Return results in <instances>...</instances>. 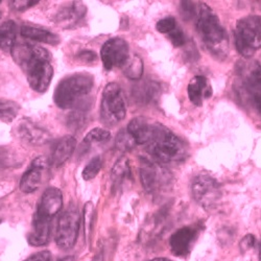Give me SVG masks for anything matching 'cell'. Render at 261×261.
<instances>
[{
	"instance_id": "1",
	"label": "cell",
	"mask_w": 261,
	"mask_h": 261,
	"mask_svg": "<svg viewBox=\"0 0 261 261\" xmlns=\"http://www.w3.org/2000/svg\"><path fill=\"white\" fill-rule=\"evenodd\" d=\"M11 51L15 62L27 73L31 88L39 93L45 92L54 76L48 50L29 43H20L15 44Z\"/></svg>"
},
{
	"instance_id": "2",
	"label": "cell",
	"mask_w": 261,
	"mask_h": 261,
	"mask_svg": "<svg viewBox=\"0 0 261 261\" xmlns=\"http://www.w3.org/2000/svg\"><path fill=\"white\" fill-rule=\"evenodd\" d=\"M148 153L161 163H178L185 160L187 149L184 142L166 126L155 123L147 143Z\"/></svg>"
},
{
	"instance_id": "3",
	"label": "cell",
	"mask_w": 261,
	"mask_h": 261,
	"mask_svg": "<svg viewBox=\"0 0 261 261\" xmlns=\"http://www.w3.org/2000/svg\"><path fill=\"white\" fill-rule=\"evenodd\" d=\"M195 18L197 30L206 46L214 55H226L228 49L227 34L213 10L206 4H200L197 7Z\"/></svg>"
},
{
	"instance_id": "4",
	"label": "cell",
	"mask_w": 261,
	"mask_h": 261,
	"mask_svg": "<svg viewBox=\"0 0 261 261\" xmlns=\"http://www.w3.org/2000/svg\"><path fill=\"white\" fill-rule=\"evenodd\" d=\"M93 76L79 72L63 79L54 94L56 105L61 109H72L88 95L93 88Z\"/></svg>"
},
{
	"instance_id": "5",
	"label": "cell",
	"mask_w": 261,
	"mask_h": 261,
	"mask_svg": "<svg viewBox=\"0 0 261 261\" xmlns=\"http://www.w3.org/2000/svg\"><path fill=\"white\" fill-rule=\"evenodd\" d=\"M234 36L237 51L245 58H251L261 48V16H248L238 20Z\"/></svg>"
},
{
	"instance_id": "6",
	"label": "cell",
	"mask_w": 261,
	"mask_h": 261,
	"mask_svg": "<svg viewBox=\"0 0 261 261\" xmlns=\"http://www.w3.org/2000/svg\"><path fill=\"white\" fill-rule=\"evenodd\" d=\"M100 115L102 121L108 125H114L124 119L126 115V106L118 84L109 83L105 87Z\"/></svg>"
},
{
	"instance_id": "7",
	"label": "cell",
	"mask_w": 261,
	"mask_h": 261,
	"mask_svg": "<svg viewBox=\"0 0 261 261\" xmlns=\"http://www.w3.org/2000/svg\"><path fill=\"white\" fill-rule=\"evenodd\" d=\"M190 189L193 199L207 210L215 208L222 199L220 183L205 173L192 179Z\"/></svg>"
},
{
	"instance_id": "8",
	"label": "cell",
	"mask_w": 261,
	"mask_h": 261,
	"mask_svg": "<svg viewBox=\"0 0 261 261\" xmlns=\"http://www.w3.org/2000/svg\"><path fill=\"white\" fill-rule=\"evenodd\" d=\"M80 225L81 215L73 206H70L60 215L56 229V243L61 249L68 250L75 245Z\"/></svg>"
},
{
	"instance_id": "9",
	"label": "cell",
	"mask_w": 261,
	"mask_h": 261,
	"mask_svg": "<svg viewBox=\"0 0 261 261\" xmlns=\"http://www.w3.org/2000/svg\"><path fill=\"white\" fill-rule=\"evenodd\" d=\"M128 57V44L122 38H112L108 40L100 50V58L107 70L122 67Z\"/></svg>"
},
{
	"instance_id": "10",
	"label": "cell",
	"mask_w": 261,
	"mask_h": 261,
	"mask_svg": "<svg viewBox=\"0 0 261 261\" xmlns=\"http://www.w3.org/2000/svg\"><path fill=\"white\" fill-rule=\"evenodd\" d=\"M49 161L45 157H39L35 159L29 169L20 181V189L24 193H32L36 191L43 182V176L47 171Z\"/></svg>"
},
{
	"instance_id": "11",
	"label": "cell",
	"mask_w": 261,
	"mask_h": 261,
	"mask_svg": "<svg viewBox=\"0 0 261 261\" xmlns=\"http://www.w3.org/2000/svg\"><path fill=\"white\" fill-rule=\"evenodd\" d=\"M140 180L145 191L151 193L158 190L167 180V173L155 163L143 161L140 167Z\"/></svg>"
},
{
	"instance_id": "12",
	"label": "cell",
	"mask_w": 261,
	"mask_h": 261,
	"mask_svg": "<svg viewBox=\"0 0 261 261\" xmlns=\"http://www.w3.org/2000/svg\"><path fill=\"white\" fill-rule=\"evenodd\" d=\"M62 206L63 195L61 190L56 187H50L43 193L36 213L51 221L53 217L61 211Z\"/></svg>"
},
{
	"instance_id": "13",
	"label": "cell",
	"mask_w": 261,
	"mask_h": 261,
	"mask_svg": "<svg viewBox=\"0 0 261 261\" xmlns=\"http://www.w3.org/2000/svg\"><path fill=\"white\" fill-rule=\"evenodd\" d=\"M17 132L20 138L32 145H42L50 140V134L45 128H43L30 120H22L18 127Z\"/></svg>"
},
{
	"instance_id": "14",
	"label": "cell",
	"mask_w": 261,
	"mask_h": 261,
	"mask_svg": "<svg viewBox=\"0 0 261 261\" xmlns=\"http://www.w3.org/2000/svg\"><path fill=\"white\" fill-rule=\"evenodd\" d=\"M197 235L198 230L192 227H184L173 233L169 242L172 253L177 256H186L190 252Z\"/></svg>"
},
{
	"instance_id": "15",
	"label": "cell",
	"mask_w": 261,
	"mask_h": 261,
	"mask_svg": "<svg viewBox=\"0 0 261 261\" xmlns=\"http://www.w3.org/2000/svg\"><path fill=\"white\" fill-rule=\"evenodd\" d=\"M245 86L253 106L261 114V66L255 64L247 73Z\"/></svg>"
},
{
	"instance_id": "16",
	"label": "cell",
	"mask_w": 261,
	"mask_h": 261,
	"mask_svg": "<svg viewBox=\"0 0 261 261\" xmlns=\"http://www.w3.org/2000/svg\"><path fill=\"white\" fill-rule=\"evenodd\" d=\"M76 147V140L72 136H65L61 138L54 145L51 157L49 159L50 165L55 167L62 166L65 162L68 161L72 156Z\"/></svg>"
},
{
	"instance_id": "17",
	"label": "cell",
	"mask_w": 261,
	"mask_h": 261,
	"mask_svg": "<svg viewBox=\"0 0 261 261\" xmlns=\"http://www.w3.org/2000/svg\"><path fill=\"white\" fill-rule=\"evenodd\" d=\"M50 229L51 221L36 213L34 216L33 230L29 235V243L35 247L47 245L50 238Z\"/></svg>"
},
{
	"instance_id": "18",
	"label": "cell",
	"mask_w": 261,
	"mask_h": 261,
	"mask_svg": "<svg viewBox=\"0 0 261 261\" xmlns=\"http://www.w3.org/2000/svg\"><path fill=\"white\" fill-rule=\"evenodd\" d=\"M187 92L190 101L198 107H201L203 105V99L210 97L212 93L211 88L208 86L207 79L203 75H195L190 80Z\"/></svg>"
},
{
	"instance_id": "19",
	"label": "cell",
	"mask_w": 261,
	"mask_h": 261,
	"mask_svg": "<svg viewBox=\"0 0 261 261\" xmlns=\"http://www.w3.org/2000/svg\"><path fill=\"white\" fill-rule=\"evenodd\" d=\"M153 127L154 124H150L146 118L136 117L129 121L126 130L134 138L136 144H147L153 134Z\"/></svg>"
},
{
	"instance_id": "20",
	"label": "cell",
	"mask_w": 261,
	"mask_h": 261,
	"mask_svg": "<svg viewBox=\"0 0 261 261\" xmlns=\"http://www.w3.org/2000/svg\"><path fill=\"white\" fill-rule=\"evenodd\" d=\"M21 35L24 38L34 40V41H38V42H42V43H46V44H57L59 43V37L47 31V30H43V29H38V28H34V27H30V25H24L21 28Z\"/></svg>"
},
{
	"instance_id": "21",
	"label": "cell",
	"mask_w": 261,
	"mask_h": 261,
	"mask_svg": "<svg viewBox=\"0 0 261 261\" xmlns=\"http://www.w3.org/2000/svg\"><path fill=\"white\" fill-rule=\"evenodd\" d=\"M17 25L13 20L6 21L0 24V48L12 50L16 44Z\"/></svg>"
},
{
	"instance_id": "22",
	"label": "cell",
	"mask_w": 261,
	"mask_h": 261,
	"mask_svg": "<svg viewBox=\"0 0 261 261\" xmlns=\"http://www.w3.org/2000/svg\"><path fill=\"white\" fill-rule=\"evenodd\" d=\"M143 61L138 55L129 56L125 64L122 66L123 74L133 81H138L143 74Z\"/></svg>"
},
{
	"instance_id": "23",
	"label": "cell",
	"mask_w": 261,
	"mask_h": 261,
	"mask_svg": "<svg viewBox=\"0 0 261 261\" xmlns=\"http://www.w3.org/2000/svg\"><path fill=\"white\" fill-rule=\"evenodd\" d=\"M84 15H85V7L77 4H73L72 6L63 9L59 13L58 22L60 24H65V27H69L75 23L76 21L80 20Z\"/></svg>"
},
{
	"instance_id": "24",
	"label": "cell",
	"mask_w": 261,
	"mask_h": 261,
	"mask_svg": "<svg viewBox=\"0 0 261 261\" xmlns=\"http://www.w3.org/2000/svg\"><path fill=\"white\" fill-rule=\"evenodd\" d=\"M130 168L128 160L125 157L120 158L112 168L111 171V181L114 188L119 187L124 180L129 178Z\"/></svg>"
},
{
	"instance_id": "25",
	"label": "cell",
	"mask_w": 261,
	"mask_h": 261,
	"mask_svg": "<svg viewBox=\"0 0 261 261\" xmlns=\"http://www.w3.org/2000/svg\"><path fill=\"white\" fill-rule=\"evenodd\" d=\"M111 134L109 130L100 127H95L86 135L82 142V148L86 149L91 147L95 143H103L110 139Z\"/></svg>"
},
{
	"instance_id": "26",
	"label": "cell",
	"mask_w": 261,
	"mask_h": 261,
	"mask_svg": "<svg viewBox=\"0 0 261 261\" xmlns=\"http://www.w3.org/2000/svg\"><path fill=\"white\" fill-rule=\"evenodd\" d=\"M19 110L20 107L17 102L11 99L0 98V120L12 122L17 117Z\"/></svg>"
},
{
	"instance_id": "27",
	"label": "cell",
	"mask_w": 261,
	"mask_h": 261,
	"mask_svg": "<svg viewBox=\"0 0 261 261\" xmlns=\"http://www.w3.org/2000/svg\"><path fill=\"white\" fill-rule=\"evenodd\" d=\"M102 167V159L100 157H94L83 170L82 177L85 181L93 180Z\"/></svg>"
},
{
	"instance_id": "28",
	"label": "cell",
	"mask_w": 261,
	"mask_h": 261,
	"mask_svg": "<svg viewBox=\"0 0 261 261\" xmlns=\"http://www.w3.org/2000/svg\"><path fill=\"white\" fill-rule=\"evenodd\" d=\"M115 144L119 150L127 151V150H130L135 147L136 142H135L134 138L128 134L126 129H121L116 136Z\"/></svg>"
},
{
	"instance_id": "29",
	"label": "cell",
	"mask_w": 261,
	"mask_h": 261,
	"mask_svg": "<svg viewBox=\"0 0 261 261\" xmlns=\"http://www.w3.org/2000/svg\"><path fill=\"white\" fill-rule=\"evenodd\" d=\"M176 28H177L176 20H175V18H172V17L163 18V19L159 20L157 24H156L157 31L159 33H162V34H169Z\"/></svg>"
},
{
	"instance_id": "30",
	"label": "cell",
	"mask_w": 261,
	"mask_h": 261,
	"mask_svg": "<svg viewBox=\"0 0 261 261\" xmlns=\"http://www.w3.org/2000/svg\"><path fill=\"white\" fill-rule=\"evenodd\" d=\"M169 40L171 41L173 46L180 47L185 44V35L180 29L176 28L172 32L169 33Z\"/></svg>"
},
{
	"instance_id": "31",
	"label": "cell",
	"mask_w": 261,
	"mask_h": 261,
	"mask_svg": "<svg viewBox=\"0 0 261 261\" xmlns=\"http://www.w3.org/2000/svg\"><path fill=\"white\" fill-rule=\"evenodd\" d=\"M51 253L49 251H41L36 254H33L24 261H50Z\"/></svg>"
},
{
	"instance_id": "32",
	"label": "cell",
	"mask_w": 261,
	"mask_h": 261,
	"mask_svg": "<svg viewBox=\"0 0 261 261\" xmlns=\"http://www.w3.org/2000/svg\"><path fill=\"white\" fill-rule=\"evenodd\" d=\"M255 243H256V239L254 237V235H247L243 238V241L241 242V249L243 252H247L249 251L250 249H252L254 246H255Z\"/></svg>"
},
{
	"instance_id": "33",
	"label": "cell",
	"mask_w": 261,
	"mask_h": 261,
	"mask_svg": "<svg viewBox=\"0 0 261 261\" xmlns=\"http://www.w3.org/2000/svg\"><path fill=\"white\" fill-rule=\"evenodd\" d=\"M39 2H24V0H17V2H12V7L15 10L18 11H24L28 10L29 8L34 7L35 5H37Z\"/></svg>"
},
{
	"instance_id": "34",
	"label": "cell",
	"mask_w": 261,
	"mask_h": 261,
	"mask_svg": "<svg viewBox=\"0 0 261 261\" xmlns=\"http://www.w3.org/2000/svg\"><path fill=\"white\" fill-rule=\"evenodd\" d=\"M59 261H74V257H72V256H67V257H64V258L60 259Z\"/></svg>"
},
{
	"instance_id": "35",
	"label": "cell",
	"mask_w": 261,
	"mask_h": 261,
	"mask_svg": "<svg viewBox=\"0 0 261 261\" xmlns=\"http://www.w3.org/2000/svg\"><path fill=\"white\" fill-rule=\"evenodd\" d=\"M150 261H170V260L165 259V258H156V259H153V260H150Z\"/></svg>"
},
{
	"instance_id": "36",
	"label": "cell",
	"mask_w": 261,
	"mask_h": 261,
	"mask_svg": "<svg viewBox=\"0 0 261 261\" xmlns=\"http://www.w3.org/2000/svg\"><path fill=\"white\" fill-rule=\"evenodd\" d=\"M259 259L261 261V243L259 244Z\"/></svg>"
},
{
	"instance_id": "37",
	"label": "cell",
	"mask_w": 261,
	"mask_h": 261,
	"mask_svg": "<svg viewBox=\"0 0 261 261\" xmlns=\"http://www.w3.org/2000/svg\"><path fill=\"white\" fill-rule=\"evenodd\" d=\"M3 220V217H2V212H0V221Z\"/></svg>"
},
{
	"instance_id": "38",
	"label": "cell",
	"mask_w": 261,
	"mask_h": 261,
	"mask_svg": "<svg viewBox=\"0 0 261 261\" xmlns=\"http://www.w3.org/2000/svg\"><path fill=\"white\" fill-rule=\"evenodd\" d=\"M2 17H3V13H2V12H0V19H2Z\"/></svg>"
},
{
	"instance_id": "39",
	"label": "cell",
	"mask_w": 261,
	"mask_h": 261,
	"mask_svg": "<svg viewBox=\"0 0 261 261\" xmlns=\"http://www.w3.org/2000/svg\"><path fill=\"white\" fill-rule=\"evenodd\" d=\"M0 166H2V161H0Z\"/></svg>"
}]
</instances>
